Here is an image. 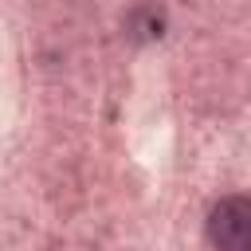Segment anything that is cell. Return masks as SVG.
Here are the masks:
<instances>
[{
  "instance_id": "1",
  "label": "cell",
  "mask_w": 251,
  "mask_h": 251,
  "mask_svg": "<svg viewBox=\"0 0 251 251\" xmlns=\"http://www.w3.org/2000/svg\"><path fill=\"white\" fill-rule=\"evenodd\" d=\"M208 239L216 251H251V196H224L208 212Z\"/></svg>"
},
{
  "instance_id": "2",
  "label": "cell",
  "mask_w": 251,
  "mask_h": 251,
  "mask_svg": "<svg viewBox=\"0 0 251 251\" xmlns=\"http://www.w3.org/2000/svg\"><path fill=\"white\" fill-rule=\"evenodd\" d=\"M126 27H129L133 39H153V35H161V12H157L153 4H141V8L129 12Z\"/></svg>"
}]
</instances>
